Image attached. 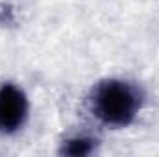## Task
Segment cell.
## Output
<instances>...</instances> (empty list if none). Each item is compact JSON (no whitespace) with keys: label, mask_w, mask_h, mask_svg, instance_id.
<instances>
[{"label":"cell","mask_w":159,"mask_h":157,"mask_svg":"<svg viewBox=\"0 0 159 157\" xmlns=\"http://www.w3.org/2000/svg\"><path fill=\"white\" fill-rule=\"evenodd\" d=\"M143 105V92L128 81L104 79L100 81L91 96L89 107L93 115L106 126L124 128L129 126Z\"/></svg>","instance_id":"1"},{"label":"cell","mask_w":159,"mask_h":157,"mask_svg":"<svg viewBox=\"0 0 159 157\" xmlns=\"http://www.w3.org/2000/svg\"><path fill=\"white\" fill-rule=\"evenodd\" d=\"M28 117V100L22 89L13 83L0 87V133L11 135L19 131Z\"/></svg>","instance_id":"2"},{"label":"cell","mask_w":159,"mask_h":157,"mask_svg":"<svg viewBox=\"0 0 159 157\" xmlns=\"http://www.w3.org/2000/svg\"><path fill=\"white\" fill-rule=\"evenodd\" d=\"M96 148V141L89 139V137H74L63 142L61 146V154L65 155H72V157H83L93 154Z\"/></svg>","instance_id":"3"}]
</instances>
